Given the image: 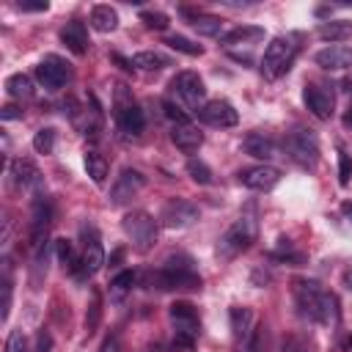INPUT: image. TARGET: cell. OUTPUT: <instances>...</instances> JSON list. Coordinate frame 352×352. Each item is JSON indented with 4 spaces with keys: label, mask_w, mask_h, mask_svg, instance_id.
I'll use <instances>...</instances> for the list:
<instances>
[{
    "label": "cell",
    "mask_w": 352,
    "mask_h": 352,
    "mask_svg": "<svg viewBox=\"0 0 352 352\" xmlns=\"http://www.w3.org/2000/svg\"><path fill=\"white\" fill-rule=\"evenodd\" d=\"M292 292H294V302L302 316L319 324H338L341 314H338V300L333 292L322 289L316 280H308V278H297L292 283Z\"/></svg>",
    "instance_id": "cell-1"
},
{
    "label": "cell",
    "mask_w": 352,
    "mask_h": 352,
    "mask_svg": "<svg viewBox=\"0 0 352 352\" xmlns=\"http://www.w3.org/2000/svg\"><path fill=\"white\" fill-rule=\"evenodd\" d=\"M148 283L157 289H201V275L192 270L190 258L170 256L162 270L148 275Z\"/></svg>",
    "instance_id": "cell-2"
},
{
    "label": "cell",
    "mask_w": 352,
    "mask_h": 352,
    "mask_svg": "<svg viewBox=\"0 0 352 352\" xmlns=\"http://www.w3.org/2000/svg\"><path fill=\"white\" fill-rule=\"evenodd\" d=\"M121 228H124L126 239L132 242V248L140 250V253L151 250L154 242H157V220L148 212H143V209H135V212L124 214Z\"/></svg>",
    "instance_id": "cell-3"
},
{
    "label": "cell",
    "mask_w": 352,
    "mask_h": 352,
    "mask_svg": "<svg viewBox=\"0 0 352 352\" xmlns=\"http://www.w3.org/2000/svg\"><path fill=\"white\" fill-rule=\"evenodd\" d=\"M256 239V220L253 217H239L220 239H217V258H223V261H228V258H234V256H239L242 250H248L250 248V242Z\"/></svg>",
    "instance_id": "cell-4"
},
{
    "label": "cell",
    "mask_w": 352,
    "mask_h": 352,
    "mask_svg": "<svg viewBox=\"0 0 352 352\" xmlns=\"http://www.w3.org/2000/svg\"><path fill=\"white\" fill-rule=\"evenodd\" d=\"M294 55H297V41L292 36L272 38L267 44L264 55H261V72H264V77H280L283 72H289Z\"/></svg>",
    "instance_id": "cell-5"
},
{
    "label": "cell",
    "mask_w": 352,
    "mask_h": 352,
    "mask_svg": "<svg viewBox=\"0 0 352 352\" xmlns=\"http://www.w3.org/2000/svg\"><path fill=\"white\" fill-rule=\"evenodd\" d=\"M168 314H170V322H173L176 344L184 346V349H190V346L198 341V333H201V322H198L195 308H192L187 300H176Z\"/></svg>",
    "instance_id": "cell-6"
},
{
    "label": "cell",
    "mask_w": 352,
    "mask_h": 352,
    "mask_svg": "<svg viewBox=\"0 0 352 352\" xmlns=\"http://www.w3.org/2000/svg\"><path fill=\"white\" fill-rule=\"evenodd\" d=\"M82 253H80V270L74 272L80 280L94 278L104 264V248L99 239V231L94 226H82Z\"/></svg>",
    "instance_id": "cell-7"
},
{
    "label": "cell",
    "mask_w": 352,
    "mask_h": 352,
    "mask_svg": "<svg viewBox=\"0 0 352 352\" xmlns=\"http://www.w3.org/2000/svg\"><path fill=\"white\" fill-rule=\"evenodd\" d=\"M283 148L300 168H314L319 162V143L311 129H297V132L286 135Z\"/></svg>",
    "instance_id": "cell-8"
},
{
    "label": "cell",
    "mask_w": 352,
    "mask_h": 352,
    "mask_svg": "<svg viewBox=\"0 0 352 352\" xmlns=\"http://www.w3.org/2000/svg\"><path fill=\"white\" fill-rule=\"evenodd\" d=\"M116 124H118V129H121L124 135H129V138H138V135L143 132V126H146V116H143V110L126 96V85H118V91H116Z\"/></svg>",
    "instance_id": "cell-9"
},
{
    "label": "cell",
    "mask_w": 352,
    "mask_h": 352,
    "mask_svg": "<svg viewBox=\"0 0 352 352\" xmlns=\"http://www.w3.org/2000/svg\"><path fill=\"white\" fill-rule=\"evenodd\" d=\"M170 88H173V94L184 102V107L192 110V113H198V110L206 104V102H204L206 88H204V80H201L195 72H179V74L170 80Z\"/></svg>",
    "instance_id": "cell-10"
},
{
    "label": "cell",
    "mask_w": 352,
    "mask_h": 352,
    "mask_svg": "<svg viewBox=\"0 0 352 352\" xmlns=\"http://www.w3.org/2000/svg\"><path fill=\"white\" fill-rule=\"evenodd\" d=\"M36 80L47 88V91H60L69 80H72V66L60 58V55H47L38 60L36 66Z\"/></svg>",
    "instance_id": "cell-11"
},
{
    "label": "cell",
    "mask_w": 352,
    "mask_h": 352,
    "mask_svg": "<svg viewBox=\"0 0 352 352\" xmlns=\"http://www.w3.org/2000/svg\"><path fill=\"white\" fill-rule=\"evenodd\" d=\"M50 226H52V204L47 195H36L33 201V214H30V248L38 253L47 242V234H50Z\"/></svg>",
    "instance_id": "cell-12"
},
{
    "label": "cell",
    "mask_w": 352,
    "mask_h": 352,
    "mask_svg": "<svg viewBox=\"0 0 352 352\" xmlns=\"http://www.w3.org/2000/svg\"><path fill=\"white\" fill-rule=\"evenodd\" d=\"M143 184H146V176H143L140 170L124 168V170L118 173V179L113 182V187H110V204H113V206H124L126 201H132V198L143 190Z\"/></svg>",
    "instance_id": "cell-13"
},
{
    "label": "cell",
    "mask_w": 352,
    "mask_h": 352,
    "mask_svg": "<svg viewBox=\"0 0 352 352\" xmlns=\"http://www.w3.org/2000/svg\"><path fill=\"white\" fill-rule=\"evenodd\" d=\"M198 214L201 212L195 204H190L184 198H170L160 212V223L165 228H184V226H192L198 220Z\"/></svg>",
    "instance_id": "cell-14"
},
{
    "label": "cell",
    "mask_w": 352,
    "mask_h": 352,
    "mask_svg": "<svg viewBox=\"0 0 352 352\" xmlns=\"http://www.w3.org/2000/svg\"><path fill=\"white\" fill-rule=\"evenodd\" d=\"M302 102L305 107L319 118V121H327L333 116V107H336V96L327 85H319V82H311L302 88Z\"/></svg>",
    "instance_id": "cell-15"
},
{
    "label": "cell",
    "mask_w": 352,
    "mask_h": 352,
    "mask_svg": "<svg viewBox=\"0 0 352 352\" xmlns=\"http://www.w3.org/2000/svg\"><path fill=\"white\" fill-rule=\"evenodd\" d=\"M198 118H201L204 124H209V126L226 129V126H234V124L239 121V113L234 110L231 102H226V99H212V102H206V104L198 110Z\"/></svg>",
    "instance_id": "cell-16"
},
{
    "label": "cell",
    "mask_w": 352,
    "mask_h": 352,
    "mask_svg": "<svg viewBox=\"0 0 352 352\" xmlns=\"http://www.w3.org/2000/svg\"><path fill=\"white\" fill-rule=\"evenodd\" d=\"M278 182H280V170L272 165H253V168L239 170V184H245L248 190L264 192V190H272Z\"/></svg>",
    "instance_id": "cell-17"
},
{
    "label": "cell",
    "mask_w": 352,
    "mask_h": 352,
    "mask_svg": "<svg viewBox=\"0 0 352 352\" xmlns=\"http://www.w3.org/2000/svg\"><path fill=\"white\" fill-rule=\"evenodd\" d=\"M314 60H316V66H322L327 72H341V69L352 66V50L344 44H330V47L319 50Z\"/></svg>",
    "instance_id": "cell-18"
},
{
    "label": "cell",
    "mask_w": 352,
    "mask_h": 352,
    "mask_svg": "<svg viewBox=\"0 0 352 352\" xmlns=\"http://www.w3.org/2000/svg\"><path fill=\"white\" fill-rule=\"evenodd\" d=\"M60 41L74 52V55H85L88 52V28H85V22H80V19H69L63 28H60Z\"/></svg>",
    "instance_id": "cell-19"
},
{
    "label": "cell",
    "mask_w": 352,
    "mask_h": 352,
    "mask_svg": "<svg viewBox=\"0 0 352 352\" xmlns=\"http://www.w3.org/2000/svg\"><path fill=\"white\" fill-rule=\"evenodd\" d=\"M170 140H173V146H176L179 151L195 154V151L204 146V132H201L198 126H192V124H176L173 132H170Z\"/></svg>",
    "instance_id": "cell-20"
},
{
    "label": "cell",
    "mask_w": 352,
    "mask_h": 352,
    "mask_svg": "<svg viewBox=\"0 0 352 352\" xmlns=\"http://www.w3.org/2000/svg\"><path fill=\"white\" fill-rule=\"evenodd\" d=\"M11 179L22 190H41V170L30 160H14L11 162Z\"/></svg>",
    "instance_id": "cell-21"
},
{
    "label": "cell",
    "mask_w": 352,
    "mask_h": 352,
    "mask_svg": "<svg viewBox=\"0 0 352 352\" xmlns=\"http://www.w3.org/2000/svg\"><path fill=\"white\" fill-rule=\"evenodd\" d=\"M264 38V28L258 25H239L228 33L220 36V44L223 47H234V44H253V41H261Z\"/></svg>",
    "instance_id": "cell-22"
},
{
    "label": "cell",
    "mask_w": 352,
    "mask_h": 352,
    "mask_svg": "<svg viewBox=\"0 0 352 352\" xmlns=\"http://www.w3.org/2000/svg\"><path fill=\"white\" fill-rule=\"evenodd\" d=\"M242 151L256 160H270V157H275V143L270 138H264L261 132H250L242 140Z\"/></svg>",
    "instance_id": "cell-23"
},
{
    "label": "cell",
    "mask_w": 352,
    "mask_h": 352,
    "mask_svg": "<svg viewBox=\"0 0 352 352\" xmlns=\"http://www.w3.org/2000/svg\"><path fill=\"white\" fill-rule=\"evenodd\" d=\"M316 36H319L322 41L338 44V41H344V38L352 36V22H346V19H330V22H322L319 30H316Z\"/></svg>",
    "instance_id": "cell-24"
},
{
    "label": "cell",
    "mask_w": 352,
    "mask_h": 352,
    "mask_svg": "<svg viewBox=\"0 0 352 352\" xmlns=\"http://www.w3.org/2000/svg\"><path fill=\"white\" fill-rule=\"evenodd\" d=\"M91 28L99 33H113L118 28V14L110 6H94L91 8Z\"/></svg>",
    "instance_id": "cell-25"
},
{
    "label": "cell",
    "mask_w": 352,
    "mask_h": 352,
    "mask_svg": "<svg viewBox=\"0 0 352 352\" xmlns=\"http://www.w3.org/2000/svg\"><path fill=\"white\" fill-rule=\"evenodd\" d=\"M231 330H234V338L236 341H248L250 336H253V330H250V324H253V314H250V308H231Z\"/></svg>",
    "instance_id": "cell-26"
},
{
    "label": "cell",
    "mask_w": 352,
    "mask_h": 352,
    "mask_svg": "<svg viewBox=\"0 0 352 352\" xmlns=\"http://www.w3.org/2000/svg\"><path fill=\"white\" fill-rule=\"evenodd\" d=\"M55 256H58V261H60L63 270H69V272H77V270H80V253H77L74 242H69V239H55Z\"/></svg>",
    "instance_id": "cell-27"
},
{
    "label": "cell",
    "mask_w": 352,
    "mask_h": 352,
    "mask_svg": "<svg viewBox=\"0 0 352 352\" xmlns=\"http://www.w3.org/2000/svg\"><path fill=\"white\" fill-rule=\"evenodd\" d=\"M85 170H88V176H91L94 184H104V179H107V160L99 151L88 148L85 151Z\"/></svg>",
    "instance_id": "cell-28"
},
{
    "label": "cell",
    "mask_w": 352,
    "mask_h": 352,
    "mask_svg": "<svg viewBox=\"0 0 352 352\" xmlns=\"http://www.w3.org/2000/svg\"><path fill=\"white\" fill-rule=\"evenodd\" d=\"M135 69H143V72H160L162 66H168V58L162 52H154V50H146V52H138L129 58Z\"/></svg>",
    "instance_id": "cell-29"
},
{
    "label": "cell",
    "mask_w": 352,
    "mask_h": 352,
    "mask_svg": "<svg viewBox=\"0 0 352 352\" xmlns=\"http://www.w3.org/2000/svg\"><path fill=\"white\" fill-rule=\"evenodd\" d=\"M184 14L190 16V25H192V28H195L201 36H217V33H220V25H223V22H220V16H212V14H201V11H198V14H190V11H184Z\"/></svg>",
    "instance_id": "cell-30"
},
{
    "label": "cell",
    "mask_w": 352,
    "mask_h": 352,
    "mask_svg": "<svg viewBox=\"0 0 352 352\" xmlns=\"http://www.w3.org/2000/svg\"><path fill=\"white\" fill-rule=\"evenodd\" d=\"M6 94L14 99H30L33 96V82L28 74H11L6 80Z\"/></svg>",
    "instance_id": "cell-31"
},
{
    "label": "cell",
    "mask_w": 352,
    "mask_h": 352,
    "mask_svg": "<svg viewBox=\"0 0 352 352\" xmlns=\"http://www.w3.org/2000/svg\"><path fill=\"white\" fill-rule=\"evenodd\" d=\"M132 283H135V272H129V270L118 272V275L110 280V297H113L116 302H121V300L132 292Z\"/></svg>",
    "instance_id": "cell-32"
},
{
    "label": "cell",
    "mask_w": 352,
    "mask_h": 352,
    "mask_svg": "<svg viewBox=\"0 0 352 352\" xmlns=\"http://www.w3.org/2000/svg\"><path fill=\"white\" fill-rule=\"evenodd\" d=\"M99 319H102V297H99V292L94 289V292H91V305H88V314H85V333H88V336L96 333Z\"/></svg>",
    "instance_id": "cell-33"
},
{
    "label": "cell",
    "mask_w": 352,
    "mask_h": 352,
    "mask_svg": "<svg viewBox=\"0 0 352 352\" xmlns=\"http://www.w3.org/2000/svg\"><path fill=\"white\" fill-rule=\"evenodd\" d=\"M33 148L38 154H52L55 151V129L52 126H44L33 135Z\"/></svg>",
    "instance_id": "cell-34"
},
{
    "label": "cell",
    "mask_w": 352,
    "mask_h": 352,
    "mask_svg": "<svg viewBox=\"0 0 352 352\" xmlns=\"http://www.w3.org/2000/svg\"><path fill=\"white\" fill-rule=\"evenodd\" d=\"M165 44H168L170 50H176V52H184V55H201V52H204L201 44H192V41L184 38V36H170Z\"/></svg>",
    "instance_id": "cell-35"
},
{
    "label": "cell",
    "mask_w": 352,
    "mask_h": 352,
    "mask_svg": "<svg viewBox=\"0 0 352 352\" xmlns=\"http://www.w3.org/2000/svg\"><path fill=\"white\" fill-rule=\"evenodd\" d=\"M187 173H190L192 182H198V184H212V170H209V165L201 162V160H190V162H187Z\"/></svg>",
    "instance_id": "cell-36"
},
{
    "label": "cell",
    "mask_w": 352,
    "mask_h": 352,
    "mask_svg": "<svg viewBox=\"0 0 352 352\" xmlns=\"http://www.w3.org/2000/svg\"><path fill=\"white\" fill-rule=\"evenodd\" d=\"M140 22L148 28V30H165L168 28V14H162V11H143L140 14Z\"/></svg>",
    "instance_id": "cell-37"
},
{
    "label": "cell",
    "mask_w": 352,
    "mask_h": 352,
    "mask_svg": "<svg viewBox=\"0 0 352 352\" xmlns=\"http://www.w3.org/2000/svg\"><path fill=\"white\" fill-rule=\"evenodd\" d=\"M349 179H352V157L344 148H338V182L349 184Z\"/></svg>",
    "instance_id": "cell-38"
},
{
    "label": "cell",
    "mask_w": 352,
    "mask_h": 352,
    "mask_svg": "<svg viewBox=\"0 0 352 352\" xmlns=\"http://www.w3.org/2000/svg\"><path fill=\"white\" fill-rule=\"evenodd\" d=\"M6 352H30L28 338H25L22 330H11V336H8V341H6Z\"/></svg>",
    "instance_id": "cell-39"
},
{
    "label": "cell",
    "mask_w": 352,
    "mask_h": 352,
    "mask_svg": "<svg viewBox=\"0 0 352 352\" xmlns=\"http://www.w3.org/2000/svg\"><path fill=\"white\" fill-rule=\"evenodd\" d=\"M162 107H165V116L170 118V121H176V124H187V116L182 113V107H176L170 99H165L162 102Z\"/></svg>",
    "instance_id": "cell-40"
},
{
    "label": "cell",
    "mask_w": 352,
    "mask_h": 352,
    "mask_svg": "<svg viewBox=\"0 0 352 352\" xmlns=\"http://www.w3.org/2000/svg\"><path fill=\"white\" fill-rule=\"evenodd\" d=\"M0 308H3L0 319L6 322V319H8V311H11V280H8V275L3 278V305H0Z\"/></svg>",
    "instance_id": "cell-41"
},
{
    "label": "cell",
    "mask_w": 352,
    "mask_h": 352,
    "mask_svg": "<svg viewBox=\"0 0 352 352\" xmlns=\"http://www.w3.org/2000/svg\"><path fill=\"white\" fill-rule=\"evenodd\" d=\"M16 8L19 11H47L50 3L47 0H38V3H16Z\"/></svg>",
    "instance_id": "cell-42"
},
{
    "label": "cell",
    "mask_w": 352,
    "mask_h": 352,
    "mask_svg": "<svg viewBox=\"0 0 352 352\" xmlns=\"http://www.w3.org/2000/svg\"><path fill=\"white\" fill-rule=\"evenodd\" d=\"M0 118H3V121L22 118V110H19V107H14V104H8V107H3V110H0Z\"/></svg>",
    "instance_id": "cell-43"
},
{
    "label": "cell",
    "mask_w": 352,
    "mask_h": 352,
    "mask_svg": "<svg viewBox=\"0 0 352 352\" xmlns=\"http://www.w3.org/2000/svg\"><path fill=\"white\" fill-rule=\"evenodd\" d=\"M99 352H118V336L113 333V336H107L104 338V344L99 346Z\"/></svg>",
    "instance_id": "cell-44"
},
{
    "label": "cell",
    "mask_w": 352,
    "mask_h": 352,
    "mask_svg": "<svg viewBox=\"0 0 352 352\" xmlns=\"http://www.w3.org/2000/svg\"><path fill=\"white\" fill-rule=\"evenodd\" d=\"M36 352H50V333H38V338H36Z\"/></svg>",
    "instance_id": "cell-45"
},
{
    "label": "cell",
    "mask_w": 352,
    "mask_h": 352,
    "mask_svg": "<svg viewBox=\"0 0 352 352\" xmlns=\"http://www.w3.org/2000/svg\"><path fill=\"white\" fill-rule=\"evenodd\" d=\"M341 214H344L346 223L352 226V201H344V204H341Z\"/></svg>",
    "instance_id": "cell-46"
},
{
    "label": "cell",
    "mask_w": 352,
    "mask_h": 352,
    "mask_svg": "<svg viewBox=\"0 0 352 352\" xmlns=\"http://www.w3.org/2000/svg\"><path fill=\"white\" fill-rule=\"evenodd\" d=\"M341 280H344V286L352 292V270H344V275H341Z\"/></svg>",
    "instance_id": "cell-47"
},
{
    "label": "cell",
    "mask_w": 352,
    "mask_h": 352,
    "mask_svg": "<svg viewBox=\"0 0 352 352\" xmlns=\"http://www.w3.org/2000/svg\"><path fill=\"white\" fill-rule=\"evenodd\" d=\"M344 126H349V129H352V110H346V113H344Z\"/></svg>",
    "instance_id": "cell-48"
}]
</instances>
